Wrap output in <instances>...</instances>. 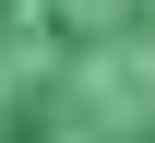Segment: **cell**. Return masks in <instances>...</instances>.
Listing matches in <instances>:
<instances>
[{"label":"cell","mask_w":155,"mask_h":143,"mask_svg":"<svg viewBox=\"0 0 155 143\" xmlns=\"http://www.w3.org/2000/svg\"><path fill=\"white\" fill-rule=\"evenodd\" d=\"M0 143H155V0H0Z\"/></svg>","instance_id":"cell-1"}]
</instances>
